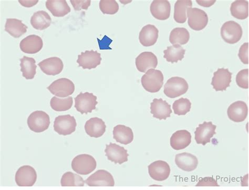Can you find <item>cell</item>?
<instances>
[{
  "mask_svg": "<svg viewBox=\"0 0 249 190\" xmlns=\"http://www.w3.org/2000/svg\"><path fill=\"white\" fill-rule=\"evenodd\" d=\"M97 40L98 44H99V47L101 50H112V49L110 48L109 46L111 43H112L113 40H111V39L107 35H105L104 36L102 40H100L98 38Z\"/></svg>",
  "mask_w": 249,
  "mask_h": 190,
  "instance_id": "44",
  "label": "cell"
},
{
  "mask_svg": "<svg viewBox=\"0 0 249 190\" xmlns=\"http://www.w3.org/2000/svg\"><path fill=\"white\" fill-rule=\"evenodd\" d=\"M216 128L217 126L212 122L205 121L202 124H200L195 132L196 142L203 146L211 142V139L216 134Z\"/></svg>",
  "mask_w": 249,
  "mask_h": 190,
  "instance_id": "12",
  "label": "cell"
},
{
  "mask_svg": "<svg viewBox=\"0 0 249 190\" xmlns=\"http://www.w3.org/2000/svg\"><path fill=\"white\" fill-rule=\"evenodd\" d=\"M229 119L235 122L244 121L248 114V108L247 104L242 101H237L232 103L227 110Z\"/></svg>",
  "mask_w": 249,
  "mask_h": 190,
  "instance_id": "21",
  "label": "cell"
},
{
  "mask_svg": "<svg viewBox=\"0 0 249 190\" xmlns=\"http://www.w3.org/2000/svg\"><path fill=\"white\" fill-rule=\"evenodd\" d=\"M38 0H35V1H22V0H19L18 2L20 3L22 6L25 8H31L33 6L36 5L38 3Z\"/></svg>",
  "mask_w": 249,
  "mask_h": 190,
  "instance_id": "45",
  "label": "cell"
},
{
  "mask_svg": "<svg viewBox=\"0 0 249 190\" xmlns=\"http://www.w3.org/2000/svg\"><path fill=\"white\" fill-rule=\"evenodd\" d=\"M101 54L97 51L93 50L86 51L82 52L78 56L77 63L78 67L82 68L84 69H91L96 68L101 64L102 61Z\"/></svg>",
  "mask_w": 249,
  "mask_h": 190,
  "instance_id": "13",
  "label": "cell"
},
{
  "mask_svg": "<svg viewBox=\"0 0 249 190\" xmlns=\"http://www.w3.org/2000/svg\"><path fill=\"white\" fill-rule=\"evenodd\" d=\"M189 27L195 31L204 29L208 23L206 13L198 8H189L187 12Z\"/></svg>",
  "mask_w": 249,
  "mask_h": 190,
  "instance_id": "9",
  "label": "cell"
},
{
  "mask_svg": "<svg viewBox=\"0 0 249 190\" xmlns=\"http://www.w3.org/2000/svg\"><path fill=\"white\" fill-rule=\"evenodd\" d=\"M71 165L72 169L77 173L88 175L94 171L97 163L93 156L88 154H82L75 157Z\"/></svg>",
  "mask_w": 249,
  "mask_h": 190,
  "instance_id": "2",
  "label": "cell"
},
{
  "mask_svg": "<svg viewBox=\"0 0 249 190\" xmlns=\"http://www.w3.org/2000/svg\"><path fill=\"white\" fill-rule=\"evenodd\" d=\"M46 7L55 17H64L71 12V8L65 0H48Z\"/></svg>",
  "mask_w": 249,
  "mask_h": 190,
  "instance_id": "27",
  "label": "cell"
},
{
  "mask_svg": "<svg viewBox=\"0 0 249 190\" xmlns=\"http://www.w3.org/2000/svg\"><path fill=\"white\" fill-rule=\"evenodd\" d=\"M113 138L117 142L127 145L134 140V134L132 129L123 124H119L114 128Z\"/></svg>",
  "mask_w": 249,
  "mask_h": 190,
  "instance_id": "29",
  "label": "cell"
},
{
  "mask_svg": "<svg viewBox=\"0 0 249 190\" xmlns=\"http://www.w3.org/2000/svg\"><path fill=\"white\" fill-rule=\"evenodd\" d=\"M89 187H114L115 181L112 175L104 170H99L85 181Z\"/></svg>",
  "mask_w": 249,
  "mask_h": 190,
  "instance_id": "11",
  "label": "cell"
},
{
  "mask_svg": "<svg viewBox=\"0 0 249 190\" xmlns=\"http://www.w3.org/2000/svg\"><path fill=\"white\" fill-rule=\"evenodd\" d=\"M175 163L183 171L191 172L197 168L198 160L195 155L183 153L176 155Z\"/></svg>",
  "mask_w": 249,
  "mask_h": 190,
  "instance_id": "24",
  "label": "cell"
},
{
  "mask_svg": "<svg viewBox=\"0 0 249 190\" xmlns=\"http://www.w3.org/2000/svg\"><path fill=\"white\" fill-rule=\"evenodd\" d=\"M76 126L74 117L70 115L57 116L54 122L55 132L60 135L67 136L73 133Z\"/></svg>",
  "mask_w": 249,
  "mask_h": 190,
  "instance_id": "8",
  "label": "cell"
},
{
  "mask_svg": "<svg viewBox=\"0 0 249 190\" xmlns=\"http://www.w3.org/2000/svg\"><path fill=\"white\" fill-rule=\"evenodd\" d=\"M85 183L80 175L71 172L65 173L61 180L62 187H84Z\"/></svg>",
  "mask_w": 249,
  "mask_h": 190,
  "instance_id": "37",
  "label": "cell"
},
{
  "mask_svg": "<svg viewBox=\"0 0 249 190\" xmlns=\"http://www.w3.org/2000/svg\"><path fill=\"white\" fill-rule=\"evenodd\" d=\"M36 180V172L30 166L21 167L16 173V182L19 187H32L35 184Z\"/></svg>",
  "mask_w": 249,
  "mask_h": 190,
  "instance_id": "10",
  "label": "cell"
},
{
  "mask_svg": "<svg viewBox=\"0 0 249 190\" xmlns=\"http://www.w3.org/2000/svg\"><path fill=\"white\" fill-rule=\"evenodd\" d=\"M105 153L108 160L115 164L119 163L120 165H122L128 161L129 155L127 150L123 147L116 145V143L110 142L109 145H107Z\"/></svg>",
  "mask_w": 249,
  "mask_h": 190,
  "instance_id": "16",
  "label": "cell"
},
{
  "mask_svg": "<svg viewBox=\"0 0 249 190\" xmlns=\"http://www.w3.org/2000/svg\"><path fill=\"white\" fill-rule=\"evenodd\" d=\"M232 73L228 69H219L214 72L212 85L216 91H225L230 86L232 79Z\"/></svg>",
  "mask_w": 249,
  "mask_h": 190,
  "instance_id": "14",
  "label": "cell"
},
{
  "mask_svg": "<svg viewBox=\"0 0 249 190\" xmlns=\"http://www.w3.org/2000/svg\"><path fill=\"white\" fill-rule=\"evenodd\" d=\"M28 27L22 23L21 20L17 18L6 19L5 31L12 36L19 38L26 34Z\"/></svg>",
  "mask_w": 249,
  "mask_h": 190,
  "instance_id": "28",
  "label": "cell"
},
{
  "mask_svg": "<svg viewBox=\"0 0 249 190\" xmlns=\"http://www.w3.org/2000/svg\"><path fill=\"white\" fill-rule=\"evenodd\" d=\"M239 57L241 61L244 64L249 63V43H245L239 49Z\"/></svg>",
  "mask_w": 249,
  "mask_h": 190,
  "instance_id": "42",
  "label": "cell"
},
{
  "mask_svg": "<svg viewBox=\"0 0 249 190\" xmlns=\"http://www.w3.org/2000/svg\"><path fill=\"white\" fill-rule=\"evenodd\" d=\"M100 9L103 14L114 15L119 10V5L115 0H101Z\"/></svg>",
  "mask_w": 249,
  "mask_h": 190,
  "instance_id": "39",
  "label": "cell"
},
{
  "mask_svg": "<svg viewBox=\"0 0 249 190\" xmlns=\"http://www.w3.org/2000/svg\"><path fill=\"white\" fill-rule=\"evenodd\" d=\"M196 187H219L217 181L212 177H205L199 180Z\"/></svg>",
  "mask_w": 249,
  "mask_h": 190,
  "instance_id": "43",
  "label": "cell"
},
{
  "mask_svg": "<svg viewBox=\"0 0 249 190\" xmlns=\"http://www.w3.org/2000/svg\"><path fill=\"white\" fill-rule=\"evenodd\" d=\"M97 99L93 93L81 92L75 98V108L81 114L91 113L96 109Z\"/></svg>",
  "mask_w": 249,
  "mask_h": 190,
  "instance_id": "6",
  "label": "cell"
},
{
  "mask_svg": "<svg viewBox=\"0 0 249 190\" xmlns=\"http://www.w3.org/2000/svg\"><path fill=\"white\" fill-rule=\"evenodd\" d=\"M43 47L42 39L36 35H30L23 39L19 48L24 53L35 54L40 52Z\"/></svg>",
  "mask_w": 249,
  "mask_h": 190,
  "instance_id": "22",
  "label": "cell"
},
{
  "mask_svg": "<svg viewBox=\"0 0 249 190\" xmlns=\"http://www.w3.org/2000/svg\"><path fill=\"white\" fill-rule=\"evenodd\" d=\"M243 35V31L238 23L233 21L223 24L221 29V37L226 43L234 44L238 43Z\"/></svg>",
  "mask_w": 249,
  "mask_h": 190,
  "instance_id": "5",
  "label": "cell"
},
{
  "mask_svg": "<svg viewBox=\"0 0 249 190\" xmlns=\"http://www.w3.org/2000/svg\"><path fill=\"white\" fill-rule=\"evenodd\" d=\"M47 89L50 92L58 97H67L73 94L75 85L66 78H60L52 83Z\"/></svg>",
  "mask_w": 249,
  "mask_h": 190,
  "instance_id": "7",
  "label": "cell"
},
{
  "mask_svg": "<svg viewBox=\"0 0 249 190\" xmlns=\"http://www.w3.org/2000/svg\"><path fill=\"white\" fill-rule=\"evenodd\" d=\"M190 39V34L188 31L183 28H177L173 29L170 33L169 41L173 45H185Z\"/></svg>",
  "mask_w": 249,
  "mask_h": 190,
  "instance_id": "34",
  "label": "cell"
},
{
  "mask_svg": "<svg viewBox=\"0 0 249 190\" xmlns=\"http://www.w3.org/2000/svg\"><path fill=\"white\" fill-rule=\"evenodd\" d=\"M150 110L153 117L160 121L166 120L167 118L170 117L172 113L171 106L166 101L162 100V98H155L150 104Z\"/></svg>",
  "mask_w": 249,
  "mask_h": 190,
  "instance_id": "18",
  "label": "cell"
},
{
  "mask_svg": "<svg viewBox=\"0 0 249 190\" xmlns=\"http://www.w3.org/2000/svg\"><path fill=\"white\" fill-rule=\"evenodd\" d=\"M186 50L181 45L175 44L170 46L163 51L164 57L168 62L174 63L180 61L184 58Z\"/></svg>",
  "mask_w": 249,
  "mask_h": 190,
  "instance_id": "32",
  "label": "cell"
},
{
  "mask_svg": "<svg viewBox=\"0 0 249 190\" xmlns=\"http://www.w3.org/2000/svg\"><path fill=\"white\" fill-rule=\"evenodd\" d=\"M148 172L153 179L162 181L168 178L170 174V168L166 162L158 160L150 164L148 166Z\"/></svg>",
  "mask_w": 249,
  "mask_h": 190,
  "instance_id": "15",
  "label": "cell"
},
{
  "mask_svg": "<svg viewBox=\"0 0 249 190\" xmlns=\"http://www.w3.org/2000/svg\"><path fill=\"white\" fill-rule=\"evenodd\" d=\"M106 123L98 117L91 118L85 124V130L90 137H101L106 132Z\"/></svg>",
  "mask_w": 249,
  "mask_h": 190,
  "instance_id": "25",
  "label": "cell"
},
{
  "mask_svg": "<svg viewBox=\"0 0 249 190\" xmlns=\"http://www.w3.org/2000/svg\"><path fill=\"white\" fill-rule=\"evenodd\" d=\"M21 71L22 76L27 80H32L36 73L37 66L36 61L34 58L24 56L20 59Z\"/></svg>",
  "mask_w": 249,
  "mask_h": 190,
  "instance_id": "33",
  "label": "cell"
},
{
  "mask_svg": "<svg viewBox=\"0 0 249 190\" xmlns=\"http://www.w3.org/2000/svg\"><path fill=\"white\" fill-rule=\"evenodd\" d=\"M192 103L188 98H181L173 104V109L174 114L178 116L186 115L191 111Z\"/></svg>",
  "mask_w": 249,
  "mask_h": 190,
  "instance_id": "38",
  "label": "cell"
},
{
  "mask_svg": "<svg viewBox=\"0 0 249 190\" xmlns=\"http://www.w3.org/2000/svg\"><path fill=\"white\" fill-rule=\"evenodd\" d=\"M137 70L142 73H146L150 69H155L158 65V59L151 52H144L136 57L135 60Z\"/></svg>",
  "mask_w": 249,
  "mask_h": 190,
  "instance_id": "17",
  "label": "cell"
},
{
  "mask_svg": "<svg viewBox=\"0 0 249 190\" xmlns=\"http://www.w3.org/2000/svg\"><path fill=\"white\" fill-rule=\"evenodd\" d=\"M231 15L238 19H245L248 17V2L239 0L232 3L231 8Z\"/></svg>",
  "mask_w": 249,
  "mask_h": 190,
  "instance_id": "35",
  "label": "cell"
},
{
  "mask_svg": "<svg viewBox=\"0 0 249 190\" xmlns=\"http://www.w3.org/2000/svg\"><path fill=\"white\" fill-rule=\"evenodd\" d=\"M163 75L160 70L150 69L146 72L141 79L142 87L148 92L155 93L159 92L163 84Z\"/></svg>",
  "mask_w": 249,
  "mask_h": 190,
  "instance_id": "1",
  "label": "cell"
},
{
  "mask_svg": "<svg viewBox=\"0 0 249 190\" xmlns=\"http://www.w3.org/2000/svg\"><path fill=\"white\" fill-rule=\"evenodd\" d=\"M150 10L155 18L164 21L170 17L171 5L167 0H155L150 5Z\"/></svg>",
  "mask_w": 249,
  "mask_h": 190,
  "instance_id": "20",
  "label": "cell"
},
{
  "mask_svg": "<svg viewBox=\"0 0 249 190\" xmlns=\"http://www.w3.org/2000/svg\"><path fill=\"white\" fill-rule=\"evenodd\" d=\"M159 36V31L155 26L148 24L143 27L140 33L141 44L145 47H152L156 44Z\"/></svg>",
  "mask_w": 249,
  "mask_h": 190,
  "instance_id": "23",
  "label": "cell"
},
{
  "mask_svg": "<svg viewBox=\"0 0 249 190\" xmlns=\"http://www.w3.org/2000/svg\"><path fill=\"white\" fill-rule=\"evenodd\" d=\"M188 88V84L184 78L173 77L167 81L163 92L169 98H175L186 94Z\"/></svg>",
  "mask_w": 249,
  "mask_h": 190,
  "instance_id": "3",
  "label": "cell"
},
{
  "mask_svg": "<svg viewBox=\"0 0 249 190\" xmlns=\"http://www.w3.org/2000/svg\"><path fill=\"white\" fill-rule=\"evenodd\" d=\"M70 2L75 11L87 10L91 3L90 0H71Z\"/></svg>",
  "mask_w": 249,
  "mask_h": 190,
  "instance_id": "41",
  "label": "cell"
},
{
  "mask_svg": "<svg viewBox=\"0 0 249 190\" xmlns=\"http://www.w3.org/2000/svg\"><path fill=\"white\" fill-rule=\"evenodd\" d=\"M38 66L44 73L52 76L60 74L64 68V64L61 59L57 57L45 59L39 63Z\"/></svg>",
  "mask_w": 249,
  "mask_h": 190,
  "instance_id": "19",
  "label": "cell"
},
{
  "mask_svg": "<svg viewBox=\"0 0 249 190\" xmlns=\"http://www.w3.org/2000/svg\"><path fill=\"white\" fill-rule=\"evenodd\" d=\"M192 142V135L186 130L177 131L170 138V146L175 150L184 149Z\"/></svg>",
  "mask_w": 249,
  "mask_h": 190,
  "instance_id": "26",
  "label": "cell"
},
{
  "mask_svg": "<svg viewBox=\"0 0 249 190\" xmlns=\"http://www.w3.org/2000/svg\"><path fill=\"white\" fill-rule=\"evenodd\" d=\"M73 97L69 96L61 99L56 96L52 98L50 106L56 111H65L70 109L73 105Z\"/></svg>",
  "mask_w": 249,
  "mask_h": 190,
  "instance_id": "36",
  "label": "cell"
},
{
  "mask_svg": "<svg viewBox=\"0 0 249 190\" xmlns=\"http://www.w3.org/2000/svg\"><path fill=\"white\" fill-rule=\"evenodd\" d=\"M27 122L28 127L32 132L41 133L50 126V116L43 111H36L29 116Z\"/></svg>",
  "mask_w": 249,
  "mask_h": 190,
  "instance_id": "4",
  "label": "cell"
},
{
  "mask_svg": "<svg viewBox=\"0 0 249 190\" xmlns=\"http://www.w3.org/2000/svg\"><path fill=\"white\" fill-rule=\"evenodd\" d=\"M196 2L198 3V4L205 6V7H211L212 5L214 4L215 2V1H196Z\"/></svg>",
  "mask_w": 249,
  "mask_h": 190,
  "instance_id": "46",
  "label": "cell"
},
{
  "mask_svg": "<svg viewBox=\"0 0 249 190\" xmlns=\"http://www.w3.org/2000/svg\"><path fill=\"white\" fill-rule=\"evenodd\" d=\"M30 22L34 28L42 31L50 27L52 18L47 12L38 11L32 16Z\"/></svg>",
  "mask_w": 249,
  "mask_h": 190,
  "instance_id": "30",
  "label": "cell"
},
{
  "mask_svg": "<svg viewBox=\"0 0 249 190\" xmlns=\"http://www.w3.org/2000/svg\"><path fill=\"white\" fill-rule=\"evenodd\" d=\"M193 2L191 0H179L175 3L174 18L176 22L184 23L187 19V12L191 8Z\"/></svg>",
  "mask_w": 249,
  "mask_h": 190,
  "instance_id": "31",
  "label": "cell"
},
{
  "mask_svg": "<svg viewBox=\"0 0 249 190\" xmlns=\"http://www.w3.org/2000/svg\"><path fill=\"white\" fill-rule=\"evenodd\" d=\"M236 83L238 86L244 89L249 88V69L240 70L236 76Z\"/></svg>",
  "mask_w": 249,
  "mask_h": 190,
  "instance_id": "40",
  "label": "cell"
}]
</instances>
